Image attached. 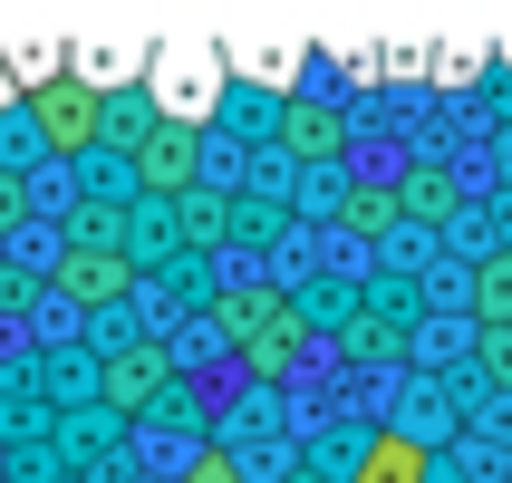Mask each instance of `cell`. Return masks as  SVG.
<instances>
[{
	"label": "cell",
	"mask_w": 512,
	"mask_h": 483,
	"mask_svg": "<svg viewBox=\"0 0 512 483\" xmlns=\"http://www.w3.org/2000/svg\"><path fill=\"white\" fill-rule=\"evenodd\" d=\"M184 483H252V474H242V464H232L223 445H203V455L184 464Z\"/></svg>",
	"instance_id": "11"
},
{
	"label": "cell",
	"mask_w": 512,
	"mask_h": 483,
	"mask_svg": "<svg viewBox=\"0 0 512 483\" xmlns=\"http://www.w3.org/2000/svg\"><path fill=\"white\" fill-rule=\"evenodd\" d=\"M223 329L252 358V377H281L300 358V310H290L281 290H223Z\"/></svg>",
	"instance_id": "1"
},
{
	"label": "cell",
	"mask_w": 512,
	"mask_h": 483,
	"mask_svg": "<svg viewBox=\"0 0 512 483\" xmlns=\"http://www.w3.org/2000/svg\"><path fill=\"white\" fill-rule=\"evenodd\" d=\"M474 319H484V329H512V252H493L484 271H474Z\"/></svg>",
	"instance_id": "7"
},
{
	"label": "cell",
	"mask_w": 512,
	"mask_h": 483,
	"mask_svg": "<svg viewBox=\"0 0 512 483\" xmlns=\"http://www.w3.org/2000/svg\"><path fill=\"white\" fill-rule=\"evenodd\" d=\"M435 474V445L426 435H368V445H358V464H348V483H426Z\"/></svg>",
	"instance_id": "3"
},
{
	"label": "cell",
	"mask_w": 512,
	"mask_h": 483,
	"mask_svg": "<svg viewBox=\"0 0 512 483\" xmlns=\"http://www.w3.org/2000/svg\"><path fill=\"white\" fill-rule=\"evenodd\" d=\"M136 184L145 194H184L194 184V126H145L136 136Z\"/></svg>",
	"instance_id": "4"
},
{
	"label": "cell",
	"mask_w": 512,
	"mask_h": 483,
	"mask_svg": "<svg viewBox=\"0 0 512 483\" xmlns=\"http://www.w3.org/2000/svg\"><path fill=\"white\" fill-rule=\"evenodd\" d=\"M281 145H290V155H339V145H348V126H339L329 107H290Z\"/></svg>",
	"instance_id": "6"
},
{
	"label": "cell",
	"mask_w": 512,
	"mask_h": 483,
	"mask_svg": "<svg viewBox=\"0 0 512 483\" xmlns=\"http://www.w3.org/2000/svg\"><path fill=\"white\" fill-rule=\"evenodd\" d=\"M387 223H397V194H377V184L348 194V232H387Z\"/></svg>",
	"instance_id": "10"
},
{
	"label": "cell",
	"mask_w": 512,
	"mask_h": 483,
	"mask_svg": "<svg viewBox=\"0 0 512 483\" xmlns=\"http://www.w3.org/2000/svg\"><path fill=\"white\" fill-rule=\"evenodd\" d=\"M58 290H68V300H116V290H126V252H107V242H97V252H68L58 261Z\"/></svg>",
	"instance_id": "5"
},
{
	"label": "cell",
	"mask_w": 512,
	"mask_h": 483,
	"mask_svg": "<svg viewBox=\"0 0 512 483\" xmlns=\"http://www.w3.org/2000/svg\"><path fill=\"white\" fill-rule=\"evenodd\" d=\"M406 213H426V223H445V213H455V174H416V184H406Z\"/></svg>",
	"instance_id": "9"
},
{
	"label": "cell",
	"mask_w": 512,
	"mask_h": 483,
	"mask_svg": "<svg viewBox=\"0 0 512 483\" xmlns=\"http://www.w3.org/2000/svg\"><path fill=\"white\" fill-rule=\"evenodd\" d=\"M484 368H493V377L512 387V329H484Z\"/></svg>",
	"instance_id": "12"
},
{
	"label": "cell",
	"mask_w": 512,
	"mask_h": 483,
	"mask_svg": "<svg viewBox=\"0 0 512 483\" xmlns=\"http://www.w3.org/2000/svg\"><path fill=\"white\" fill-rule=\"evenodd\" d=\"M29 126H39L49 155H87V145L107 136V97H97L87 78H39L29 87Z\"/></svg>",
	"instance_id": "2"
},
{
	"label": "cell",
	"mask_w": 512,
	"mask_h": 483,
	"mask_svg": "<svg viewBox=\"0 0 512 483\" xmlns=\"http://www.w3.org/2000/svg\"><path fill=\"white\" fill-rule=\"evenodd\" d=\"M107 397H116V406H145V397H155V358H145V348H116Z\"/></svg>",
	"instance_id": "8"
}]
</instances>
